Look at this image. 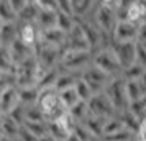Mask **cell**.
Returning a JSON list of instances; mask_svg holds the SVG:
<instances>
[{"instance_id": "94428289", "label": "cell", "mask_w": 146, "mask_h": 141, "mask_svg": "<svg viewBox=\"0 0 146 141\" xmlns=\"http://www.w3.org/2000/svg\"><path fill=\"white\" fill-rule=\"evenodd\" d=\"M31 2H36V0H31Z\"/></svg>"}, {"instance_id": "6da1fadb", "label": "cell", "mask_w": 146, "mask_h": 141, "mask_svg": "<svg viewBox=\"0 0 146 141\" xmlns=\"http://www.w3.org/2000/svg\"><path fill=\"white\" fill-rule=\"evenodd\" d=\"M36 105L40 107V110L43 112V115L46 117V121L58 120V118H61V117L67 112L66 108H64V105L61 103L59 94L56 92L54 87L41 89L40 97H38V103H36Z\"/></svg>"}, {"instance_id": "4dcf8cb0", "label": "cell", "mask_w": 146, "mask_h": 141, "mask_svg": "<svg viewBox=\"0 0 146 141\" xmlns=\"http://www.w3.org/2000/svg\"><path fill=\"white\" fill-rule=\"evenodd\" d=\"M123 128H126L125 121L121 120V118H118L117 115L112 117V118H107L105 125H104V136H108V134L117 133V131L123 130Z\"/></svg>"}, {"instance_id": "484cf974", "label": "cell", "mask_w": 146, "mask_h": 141, "mask_svg": "<svg viewBox=\"0 0 146 141\" xmlns=\"http://www.w3.org/2000/svg\"><path fill=\"white\" fill-rule=\"evenodd\" d=\"M38 15H40V8H38V5L35 2H31L30 5H27L18 13V21L20 23H36Z\"/></svg>"}, {"instance_id": "ffe728a7", "label": "cell", "mask_w": 146, "mask_h": 141, "mask_svg": "<svg viewBox=\"0 0 146 141\" xmlns=\"http://www.w3.org/2000/svg\"><path fill=\"white\" fill-rule=\"evenodd\" d=\"M125 90L130 102L139 100V99L146 97V89L143 87V84L139 81H125Z\"/></svg>"}, {"instance_id": "83f0119b", "label": "cell", "mask_w": 146, "mask_h": 141, "mask_svg": "<svg viewBox=\"0 0 146 141\" xmlns=\"http://www.w3.org/2000/svg\"><path fill=\"white\" fill-rule=\"evenodd\" d=\"M128 113L133 115L138 121L146 120V97L139 99V100L130 102V107H128Z\"/></svg>"}, {"instance_id": "4fadbf2b", "label": "cell", "mask_w": 146, "mask_h": 141, "mask_svg": "<svg viewBox=\"0 0 146 141\" xmlns=\"http://www.w3.org/2000/svg\"><path fill=\"white\" fill-rule=\"evenodd\" d=\"M8 51H10V58H12V61H13L15 67L20 66L21 62H25L27 59H30V58H33L35 56V49L33 48L27 46V44L21 43L20 40L15 41L13 44L8 48Z\"/></svg>"}, {"instance_id": "9f6ffc18", "label": "cell", "mask_w": 146, "mask_h": 141, "mask_svg": "<svg viewBox=\"0 0 146 141\" xmlns=\"http://www.w3.org/2000/svg\"><path fill=\"white\" fill-rule=\"evenodd\" d=\"M2 25H3V21H2V20H0V28H2Z\"/></svg>"}, {"instance_id": "11a10c76", "label": "cell", "mask_w": 146, "mask_h": 141, "mask_svg": "<svg viewBox=\"0 0 146 141\" xmlns=\"http://www.w3.org/2000/svg\"><path fill=\"white\" fill-rule=\"evenodd\" d=\"M139 44H143V48L146 49V41H145V43H139Z\"/></svg>"}, {"instance_id": "f35d334b", "label": "cell", "mask_w": 146, "mask_h": 141, "mask_svg": "<svg viewBox=\"0 0 146 141\" xmlns=\"http://www.w3.org/2000/svg\"><path fill=\"white\" fill-rule=\"evenodd\" d=\"M40 10H46V12H59L58 7V0H36L35 2Z\"/></svg>"}, {"instance_id": "680465c9", "label": "cell", "mask_w": 146, "mask_h": 141, "mask_svg": "<svg viewBox=\"0 0 146 141\" xmlns=\"http://www.w3.org/2000/svg\"><path fill=\"white\" fill-rule=\"evenodd\" d=\"M13 141H20V140H18V138H17V140H13Z\"/></svg>"}, {"instance_id": "d6986e66", "label": "cell", "mask_w": 146, "mask_h": 141, "mask_svg": "<svg viewBox=\"0 0 146 141\" xmlns=\"http://www.w3.org/2000/svg\"><path fill=\"white\" fill-rule=\"evenodd\" d=\"M0 126H2L3 136H8V138H12V140H17V138H18L20 130H21V125L18 121H15L10 115H2Z\"/></svg>"}, {"instance_id": "60d3db41", "label": "cell", "mask_w": 146, "mask_h": 141, "mask_svg": "<svg viewBox=\"0 0 146 141\" xmlns=\"http://www.w3.org/2000/svg\"><path fill=\"white\" fill-rule=\"evenodd\" d=\"M58 7H59V12H62V13L74 15V8L71 0H58Z\"/></svg>"}, {"instance_id": "8fae6325", "label": "cell", "mask_w": 146, "mask_h": 141, "mask_svg": "<svg viewBox=\"0 0 146 141\" xmlns=\"http://www.w3.org/2000/svg\"><path fill=\"white\" fill-rule=\"evenodd\" d=\"M112 38L113 41H120V43L136 41L138 40V25L128 20H118L113 28Z\"/></svg>"}, {"instance_id": "f546056e", "label": "cell", "mask_w": 146, "mask_h": 141, "mask_svg": "<svg viewBox=\"0 0 146 141\" xmlns=\"http://www.w3.org/2000/svg\"><path fill=\"white\" fill-rule=\"evenodd\" d=\"M59 94V99H61V103L64 105V108L66 110H69V108H72L77 102L80 100L79 95H77V92H76V89H67V90H62V92H58Z\"/></svg>"}, {"instance_id": "7dc6e473", "label": "cell", "mask_w": 146, "mask_h": 141, "mask_svg": "<svg viewBox=\"0 0 146 141\" xmlns=\"http://www.w3.org/2000/svg\"><path fill=\"white\" fill-rule=\"evenodd\" d=\"M38 141H56L53 138V136H51V134L48 133V134H44V136H41V138H38Z\"/></svg>"}, {"instance_id": "d4e9b609", "label": "cell", "mask_w": 146, "mask_h": 141, "mask_svg": "<svg viewBox=\"0 0 146 141\" xmlns=\"http://www.w3.org/2000/svg\"><path fill=\"white\" fill-rule=\"evenodd\" d=\"M0 74H15V64L5 46H0Z\"/></svg>"}, {"instance_id": "ac0fdd59", "label": "cell", "mask_w": 146, "mask_h": 141, "mask_svg": "<svg viewBox=\"0 0 146 141\" xmlns=\"http://www.w3.org/2000/svg\"><path fill=\"white\" fill-rule=\"evenodd\" d=\"M80 75L74 74V72H67V71H61L58 79L54 82V89L56 92H62V90H67V89H72L77 81H79Z\"/></svg>"}, {"instance_id": "ee69618b", "label": "cell", "mask_w": 146, "mask_h": 141, "mask_svg": "<svg viewBox=\"0 0 146 141\" xmlns=\"http://www.w3.org/2000/svg\"><path fill=\"white\" fill-rule=\"evenodd\" d=\"M146 41V21H141L138 25V40L136 43H145Z\"/></svg>"}, {"instance_id": "f1b7e54d", "label": "cell", "mask_w": 146, "mask_h": 141, "mask_svg": "<svg viewBox=\"0 0 146 141\" xmlns=\"http://www.w3.org/2000/svg\"><path fill=\"white\" fill-rule=\"evenodd\" d=\"M76 23H77V18H76L74 15L58 12V23H56V26L59 28V30H62L66 34L69 33L74 26H76Z\"/></svg>"}, {"instance_id": "74e56055", "label": "cell", "mask_w": 146, "mask_h": 141, "mask_svg": "<svg viewBox=\"0 0 146 141\" xmlns=\"http://www.w3.org/2000/svg\"><path fill=\"white\" fill-rule=\"evenodd\" d=\"M77 138H79L80 141H90L92 138H95L90 131H89V128L84 125V123H77L76 125V128H74V131H72Z\"/></svg>"}, {"instance_id": "b9f144b4", "label": "cell", "mask_w": 146, "mask_h": 141, "mask_svg": "<svg viewBox=\"0 0 146 141\" xmlns=\"http://www.w3.org/2000/svg\"><path fill=\"white\" fill-rule=\"evenodd\" d=\"M8 2H10L12 8H13L17 13H20V12L27 7V5H30V3H31V0H8Z\"/></svg>"}, {"instance_id": "d590c367", "label": "cell", "mask_w": 146, "mask_h": 141, "mask_svg": "<svg viewBox=\"0 0 146 141\" xmlns=\"http://www.w3.org/2000/svg\"><path fill=\"white\" fill-rule=\"evenodd\" d=\"M25 121H46V117L38 105H30L25 107Z\"/></svg>"}, {"instance_id": "bcb514c9", "label": "cell", "mask_w": 146, "mask_h": 141, "mask_svg": "<svg viewBox=\"0 0 146 141\" xmlns=\"http://www.w3.org/2000/svg\"><path fill=\"white\" fill-rule=\"evenodd\" d=\"M136 0H117L115 2V7H117V10H126V8L130 7V5H133Z\"/></svg>"}, {"instance_id": "7a4b0ae2", "label": "cell", "mask_w": 146, "mask_h": 141, "mask_svg": "<svg viewBox=\"0 0 146 141\" xmlns=\"http://www.w3.org/2000/svg\"><path fill=\"white\" fill-rule=\"evenodd\" d=\"M41 74H43V69L40 67L36 58L33 56L25 62H21L20 66L15 67V85L18 89L38 85Z\"/></svg>"}, {"instance_id": "7402d4cb", "label": "cell", "mask_w": 146, "mask_h": 141, "mask_svg": "<svg viewBox=\"0 0 146 141\" xmlns=\"http://www.w3.org/2000/svg\"><path fill=\"white\" fill-rule=\"evenodd\" d=\"M48 133L53 136L56 141H64L71 134V131L64 126V123L58 118V120H53V121H48Z\"/></svg>"}, {"instance_id": "1f68e13d", "label": "cell", "mask_w": 146, "mask_h": 141, "mask_svg": "<svg viewBox=\"0 0 146 141\" xmlns=\"http://www.w3.org/2000/svg\"><path fill=\"white\" fill-rule=\"evenodd\" d=\"M23 128H27L36 138H41V136L48 134V121H25Z\"/></svg>"}, {"instance_id": "5bb4252c", "label": "cell", "mask_w": 146, "mask_h": 141, "mask_svg": "<svg viewBox=\"0 0 146 141\" xmlns=\"http://www.w3.org/2000/svg\"><path fill=\"white\" fill-rule=\"evenodd\" d=\"M18 105H20V95H18V87L17 85H12L0 95V107H2V113L3 115L12 113Z\"/></svg>"}, {"instance_id": "cb8c5ba5", "label": "cell", "mask_w": 146, "mask_h": 141, "mask_svg": "<svg viewBox=\"0 0 146 141\" xmlns=\"http://www.w3.org/2000/svg\"><path fill=\"white\" fill-rule=\"evenodd\" d=\"M67 112H69V115H71L77 123H84V121L89 118V115H90L89 113V105H87V102H84V100H79L72 108H69Z\"/></svg>"}, {"instance_id": "7bdbcfd3", "label": "cell", "mask_w": 146, "mask_h": 141, "mask_svg": "<svg viewBox=\"0 0 146 141\" xmlns=\"http://www.w3.org/2000/svg\"><path fill=\"white\" fill-rule=\"evenodd\" d=\"M18 140H20V141H38V138H36V136H35L33 133H30L27 128L21 126L20 134H18Z\"/></svg>"}, {"instance_id": "6f0895ef", "label": "cell", "mask_w": 146, "mask_h": 141, "mask_svg": "<svg viewBox=\"0 0 146 141\" xmlns=\"http://www.w3.org/2000/svg\"><path fill=\"white\" fill-rule=\"evenodd\" d=\"M0 115H3V113H2V107H0Z\"/></svg>"}, {"instance_id": "277c9868", "label": "cell", "mask_w": 146, "mask_h": 141, "mask_svg": "<svg viewBox=\"0 0 146 141\" xmlns=\"http://www.w3.org/2000/svg\"><path fill=\"white\" fill-rule=\"evenodd\" d=\"M104 92H105V95L108 97V100L112 102V105H113V108H115L117 113H126V112H128L130 100H128V97H126L125 79H123V77H115V79H112Z\"/></svg>"}, {"instance_id": "603a6c76", "label": "cell", "mask_w": 146, "mask_h": 141, "mask_svg": "<svg viewBox=\"0 0 146 141\" xmlns=\"http://www.w3.org/2000/svg\"><path fill=\"white\" fill-rule=\"evenodd\" d=\"M58 23V12H46V10H40V15L36 18V25L40 30H49V28H56Z\"/></svg>"}, {"instance_id": "d6a6232c", "label": "cell", "mask_w": 146, "mask_h": 141, "mask_svg": "<svg viewBox=\"0 0 146 141\" xmlns=\"http://www.w3.org/2000/svg\"><path fill=\"white\" fill-rule=\"evenodd\" d=\"M135 131H133L131 128H123V130H120L117 133L113 134H108V136H104L102 140L104 141H133L135 140Z\"/></svg>"}, {"instance_id": "4316f807", "label": "cell", "mask_w": 146, "mask_h": 141, "mask_svg": "<svg viewBox=\"0 0 146 141\" xmlns=\"http://www.w3.org/2000/svg\"><path fill=\"white\" fill-rule=\"evenodd\" d=\"M0 20L3 23H17L18 13L15 12L8 0H0Z\"/></svg>"}, {"instance_id": "e575fe53", "label": "cell", "mask_w": 146, "mask_h": 141, "mask_svg": "<svg viewBox=\"0 0 146 141\" xmlns=\"http://www.w3.org/2000/svg\"><path fill=\"white\" fill-rule=\"evenodd\" d=\"M145 71H146L145 67L138 66V64H133V66H130L128 69H123L121 77H123L125 81H141Z\"/></svg>"}, {"instance_id": "7c38bea8", "label": "cell", "mask_w": 146, "mask_h": 141, "mask_svg": "<svg viewBox=\"0 0 146 141\" xmlns=\"http://www.w3.org/2000/svg\"><path fill=\"white\" fill-rule=\"evenodd\" d=\"M41 30L38 28L36 23H20L18 21V40L21 43H25L30 48H36V44L40 43Z\"/></svg>"}, {"instance_id": "816d5d0a", "label": "cell", "mask_w": 146, "mask_h": 141, "mask_svg": "<svg viewBox=\"0 0 146 141\" xmlns=\"http://www.w3.org/2000/svg\"><path fill=\"white\" fill-rule=\"evenodd\" d=\"M0 141H13V140H12V138H8V136H2Z\"/></svg>"}, {"instance_id": "5b68a950", "label": "cell", "mask_w": 146, "mask_h": 141, "mask_svg": "<svg viewBox=\"0 0 146 141\" xmlns=\"http://www.w3.org/2000/svg\"><path fill=\"white\" fill-rule=\"evenodd\" d=\"M61 66L67 72L82 74L89 66H92V53L90 51H62Z\"/></svg>"}, {"instance_id": "db71d44e", "label": "cell", "mask_w": 146, "mask_h": 141, "mask_svg": "<svg viewBox=\"0 0 146 141\" xmlns=\"http://www.w3.org/2000/svg\"><path fill=\"white\" fill-rule=\"evenodd\" d=\"M133 141H143V140H139V138H136V134H135V140Z\"/></svg>"}, {"instance_id": "9a60e30c", "label": "cell", "mask_w": 146, "mask_h": 141, "mask_svg": "<svg viewBox=\"0 0 146 141\" xmlns=\"http://www.w3.org/2000/svg\"><path fill=\"white\" fill-rule=\"evenodd\" d=\"M66 38H67V34L56 26V28H49V30H41L40 41L44 43V44L54 46V48H62L64 43H66Z\"/></svg>"}, {"instance_id": "91938a15", "label": "cell", "mask_w": 146, "mask_h": 141, "mask_svg": "<svg viewBox=\"0 0 146 141\" xmlns=\"http://www.w3.org/2000/svg\"><path fill=\"white\" fill-rule=\"evenodd\" d=\"M143 21H146V15H145V20H143Z\"/></svg>"}, {"instance_id": "ab89813d", "label": "cell", "mask_w": 146, "mask_h": 141, "mask_svg": "<svg viewBox=\"0 0 146 141\" xmlns=\"http://www.w3.org/2000/svg\"><path fill=\"white\" fill-rule=\"evenodd\" d=\"M136 64L146 69V49L139 43H136Z\"/></svg>"}, {"instance_id": "8d00e7d4", "label": "cell", "mask_w": 146, "mask_h": 141, "mask_svg": "<svg viewBox=\"0 0 146 141\" xmlns=\"http://www.w3.org/2000/svg\"><path fill=\"white\" fill-rule=\"evenodd\" d=\"M74 89H76V92H77V95H79L80 100L89 102L90 99H92L94 92L90 90V87H89V85L86 84V81H82L80 77H79V81H77V84L74 85Z\"/></svg>"}, {"instance_id": "f6af8a7d", "label": "cell", "mask_w": 146, "mask_h": 141, "mask_svg": "<svg viewBox=\"0 0 146 141\" xmlns=\"http://www.w3.org/2000/svg\"><path fill=\"white\" fill-rule=\"evenodd\" d=\"M136 138H139V140L146 141V120L139 121L138 130H136Z\"/></svg>"}, {"instance_id": "44dd1931", "label": "cell", "mask_w": 146, "mask_h": 141, "mask_svg": "<svg viewBox=\"0 0 146 141\" xmlns=\"http://www.w3.org/2000/svg\"><path fill=\"white\" fill-rule=\"evenodd\" d=\"M18 95H20L21 105H25V107L36 105V103H38V97H40V89H38V85L18 89Z\"/></svg>"}, {"instance_id": "2e32d148", "label": "cell", "mask_w": 146, "mask_h": 141, "mask_svg": "<svg viewBox=\"0 0 146 141\" xmlns=\"http://www.w3.org/2000/svg\"><path fill=\"white\" fill-rule=\"evenodd\" d=\"M77 21H79L80 28H82V31H84V36H86V40H87V43H89L90 49L95 48L100 43V40L104 38V33L97 28V25H92L90 21H82L80 18H77Z\"/></svg>"}, {"instance_id": "3957f363", "label": "cell", "mask_w": 146, "mask_h": 141, "mask_svg": "<svg viewBox=\"0 0 146 141\" xmlns=\"http://www.w3.org/2000/svg\"><path fill=\"white\" fill-rule=\"evenodd\" d=\"M92 64L95 67H99L100 71H104L107 75H110L112 79L115 77H121V72H123V69L120 66L118 59H117V56L115 53L112 51V48H104V49H100L97 53L92 56Z\"/></svg>"}, {"instance_id": "52a82bcc", "label": "cell", "mask_w": 146, "mask_h": 141, "mask_svg": "<svg viewBox=\"0 0 146 141\" xmlns=\"http://www.w3.org/2000/svg\"><path fill=\"white\" fill-rule=\"evenodd\" d=\"M118 21L117 17V7L115 5H108V3H102L99 2V7L95 10V25L104 34L112 36L113 28Z\"/></svg>"}, {"instance_id": "c3c4849f", "label": "cell", "mask_w": 146, "mask_h": 141, "mask_svg": "<svg viewBox=\"0 0 146 141\" xmlns=\"http://www.w3.org/2000/svg\"><path fill=\"white\" fill-rule=\"evenodd\" d=\"M64 141H80V140H79V138H77V136H76L74 133H71V134H69V136H67V138H66Z\"/></svg>"}, {"instance_id": "ba28073f", "label": "cell", "mask_w": 146, "mask_h": 141, "mask_svg": "<svg viewBox=\"0 0 146 141\" xmlns=\"http://www.w3.org/2000/svg\"><path fill=\"white\" fill-rule=\"evenodd\" d=\"M80 79L86 81V84L90 87V90L94 92V95L104 92V90L107 89V85L110 84V81H112L110 75H107L104 71H100L99 67H95L94 64L89 66L86 71L80 74Z\"/></svg>"}, {"instance_id": "f5cc1de1", "label": "cell", "mask_w": 146, "mask_h": 141, "mask_svg": "<svg viewBox=\"0 0 146 141\" xmlns=\"http://www.w3.org/2000/svg\"><path fill=\"white\" fill-rule=\"evenodd\" d=\"M100 140H102V138H92L90 141H100Z\"/></svg>"}, {"instance_id": "8992f818", "label": "cell", "mask_w": 146, "mask_h": 141, "mask_svg": "<svg viewBox=\"0 0 146 141\" xmlns=\"http://www.w3.org/2000/svg\"><path fill=\"white\" fill-rule=\"evenodd\" d=\"M61 56H62L61 48L49 46V44H44L41 41L35 48V58L38 61L40 67L43 69V72L58 67V64H61Z\"/></svg>"}, {"instance_id": "30bf717a", "label": "cell", "mask_w": 146, "mask_h": 141, "mask_svg": "<svg viewBox=\"0 0 146 141\" xmlns=\"http://www.w3.org/2000/svg\"><path fill=\"white\" fill-rule=\"evenodd\" d=\"M89 105V113L94 117H102V118H112L117 115L115 108H113L112 102L108 100V97L105 95V92L92 95V99L87 102Z\"/></svg>"}, {"instance_id": "9c48e42d", "label": "cell", "mask_w": 146, "mask_h": 141, "mask_svg": "<svg viewBox=\"0 0 146 141\" xmlns=\"http://www.w3.org/2000/svg\"><path fill=\"white\" fill-rule=\"evenodd\" d=\"M110 48L117 56L121 69H128L130 66L136 64V41H126V43L112 41Z\"/></svg>"}, {"instance_id": "6125c7cd", "label": "cell", "mask_w": 146, "mask_h": 141, "mask_svg": "<svg viewBox=\"0 0 146 141\" xmlns=\"http://www.w3.org/2000/svg\"><path fill=\"white\" fill-rule=\"evenodd\" d=\"M0 46H2V43H0Z\"/></svg>"}, {"instance_id": "e0dca14e", "label": "cell", "mask_w": 146, "mask_h": 141, "mask_svg": "<svg viewBox=\"0 0 146 141\" xmlns=\"http://www.w3.org/2000/svg\"><path fill=\"white\" fill-rule=\"evenodd\" d=\"M18 40V21L17 23H3L0 28V43L2 46L10 48Z\"/></svg>"}, {"instance_id": "836d02e7", "label": "cell", "mask_w": 146, "mask_h": 141, "mask_svg": "<svg viewBox=\"0 0 146 141\" xmlns=\"http://www.w3.org/2000/svg\"><path fill=\"white\" fill-rule=\"evenodd\" d=\"M97 2H100V0H80L79 3L74 7V17L76 18H84L86 15L90 13L92 7Z\"/></svg>"}, {"instance_id": "681fc988", "label": "cell", "mask_w": 146, "mask_h": 141, "mask_svg": "<svg viewBox=\"0 0 146 141\" xmlns=\"http://www.w3.org/2000/svg\"><path fill=\"white\" fill-rule=\"evenodd\" d=\"M100 2H102V3H108V5H115L117 0H100Z\"/></svg>"}, {"instance_id": "f907efd6", "label": "cell", "mask_w": 146, "mask_h": 141, "mask_svg": "<svg viewBox=\"0 0 146 141\" xmlns=\"http://www.w3.org/2000/svg\"><path fill=\"white\" fill-rule=\"evenodd\" d=\"M139 82H141V84H143V87L146 89V71H145V74H143V77H141V81H139Z\"/></svg>"}]
</instances>
